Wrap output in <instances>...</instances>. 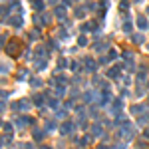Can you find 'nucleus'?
Returning a JSON list of instances; mask_svg holds the SVG:
<instances>
[{
	"label": "nucleus",
	"mask_w": 149,
	"mask_h": 149,
	"mask_svg": "<svg viewBox=\"0 0 149 149\" xmlns=\"http://www.w3.org/2000/svg\"><path fill=\"white\" fill-rule=\"evenodd\" d=\"M139 26H141V28H145V26H147V22H145L143 18H139Z\"/></svg>",
	"instance_id": "f257e3e1"
}]
</instances>
